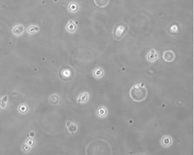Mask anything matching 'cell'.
I'll list each match as a JSON object with an SVG mask.
<instances>
[{"label": "cell", "instance_id": "obj_8", "mask_svg": "<svg viewBox=\"0 0 194 155\" xmlns=\"http://www.w3.org/2000/svg\"><path fill=\"white\" fill-rule=\"evenodd\" d=\"M171 30L173 31V32H176L177 30V26L175 25H173V26H172V27H171Z\"/></svg>", "mask_w": 194, "mask_h": 155}, {"label": "cell", "instance_id": "obj_6", "mask_svg": "<svg viewBox=\"0 0 194 155\" xmlns=\"http://www.w3.org/2000/svg\"><path fill=\"white\" fill-rule=\"evenodd\" d=\"M94 3L98 7L104 8L108 5L110 0H94Z\"/></svg>", "mask_w": 194, "mask_h": 155}, {"label": "cell", "instance_id": "obj_1", "mask_svg": "<svg viewBox=\"0 0 194 155\" xmlns=\"http://www.w3.org/2000/svg\"><path fill=\"white\" fill-rule=\"evenodd\" d=\"M148 94V91L146 87L142 84H136L130 90V97L135 102L143 101L146 99Z\"/></svg>", "mask_w": 194, "mask_h": 155}, {"label": "cell", "instance_id": "obj_7", "mask_svg": "<svg viewBox=\"0 0 194 155\" xmlns=\"http://www.w3.org/2000/svg\"><path fill=\"white\" fill-rule=\"evenodd\" d=\"M67 30L70 32H74L76 28V26L75 24L73 23V21H70L69 23L68 24L67 27Z\"/></svg>", "mask_w": 194, "mask_h": 155}, {"label": "cell", "instance_id": "obj_4", "mask_svg": "<svg viewBox=\"0 0 194 155\" xmlns=\"http://www.w3.org/2000/svg\"><path fill=\"white\" fill-rule=\"evenodd\" d=\"M157 57L158 56L156 50L154 49H151L147 55L146 58L149 61L153 62L157 60Z\"/></svg>", "mask_w": 194, "mask_h": 155}, {"label": "cell", "instance_id": "obj_2", "mask_svg": "<svg viewBox=\"0 0 194 155\" xmlns=\"http://www.w3.org/2000/svg\"><path fill=\"white\" fill-rule=\"evenodd\" d=\"M176 57L174 52L172 50H165L163 53L162 57L164 60L167 63L174 61Z\"/></svg>", "mask_w": 194, "mask_h": 155}, {"label": "cell", "instance_id": "obj_5", "mask_svg": "<svg viewBox=\"0 0 194 155\" xmlns=\"http://www.w3.org/2000/svg\"><path fill=\"white\" fill-rule=\"evenodd\" d=\"M125 30V26L124 25H120L117 26L115 29L114 32V36L116 38H119L122 36Z\"/></svg>", "mask_w": 194, "mask_h": 155}, {"label": "cell", "instance_id": "obj_3", "mask_svg": "<svg viewBox=\"0 0 194 155\" xmlns=\"http://www.w3.org/2000/svg\"><path fill=\"white\" fill-rule=\"evenodd\" d=\"M161 144L163 146L168 147L170 146L173 143L172 138L168 135L163 136L161 139Z\"/></svg>", "mask_w": 194, "mask_h": 155}]
</instances>
